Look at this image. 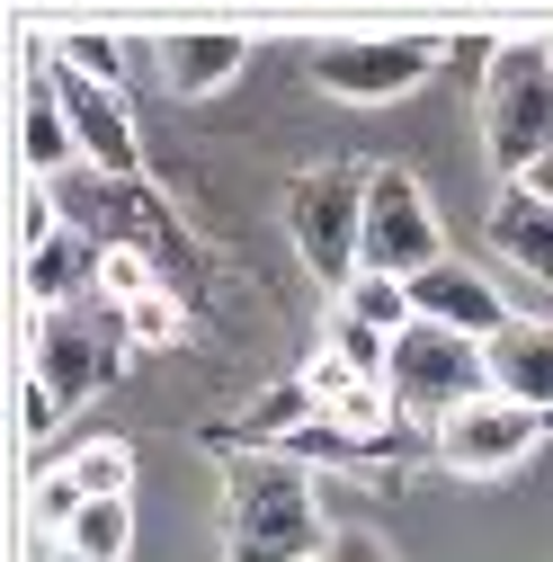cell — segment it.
Returning a JSON list of instances; mask_svg holds the SVG:
<instances>
[{
  "label": "cell",
  "instance_id": "cell-1",
  "mask_svg": "<svg viewBox=\"0 0 553 562\" xmlns=\"http://www.w3.org/2000/svg\"><path fill=\"white\" fill-rule=\"evenodd\" d=\"M330 518L295 456H233L224 464V562H321Z\"/></svg>",
  "mask_w": 553,
  "mask_h": 562
},
{
  "label": "cell",
  "instance_id": "cell-2",
  "mask_svg": "<svg viewBox=\"0 0 553 562\" xmlns=\"http://www.w3.org/2000/svg\"><path fill=\"white\" fill-rule=\"evenodd\" d=\"M482 153L509 188L553 161V45H492V63H482Z\"/></svg>",
  "mask_w": 553,
  "mask_h": 562
},
{
  "label": "cell",
  "instance_id": "cell-3",
  "mask_svg": "<svg viewBox=\"0 0 553 562\" xmlns=\"http://www.w3.org/2000/svg\"><path fill=\"white\" fill-rule=\"evenodd\" d=\"M366 188H375V161H321L295 179L286 196V233L304 250V268L321 277L330 295L358 286V241H366Z\"/></svg>",
  "mask_w": 553,
  "mask_h": 562
},
{
  "label": "cell",
  "instance_id": "cell-4",
  "mask_svg": "<svg viewBox=\"0 0 553 562\" xmlns=\"http://www.w3.org/2000/svg\"><path fill=\"white\" fill-rule=\"evenodd\" d=\"M125 322L116 313H99V295L90 304H63V313H36V339H27V384H45L63 411H72L81 393H99V384H116V367H125Z\"/></svg>",
  "mask_w": 553,
  "mask_h": 562
},
{
  "label": "cell",
  "instance_id": "cell-5",
  "mask_svg": "<svg viewBox=\"0 0 553 562\" xmlns=\"http://www.w3.org/2000/svg\"><path fill=\"white\" fill-rule=\"evenodd\" d=\"M384 393L402 402V419H429V429H438L447 411H464V402H482V393H492V375H482V339L410 322V330L393 339Z\"/></svg>",
  "mask_w": 553,
  "mask_h": 562
},
{
  "label": "cell",
  "instance_id": "cell-6",
  "mask_svg": "<svg viewBox=\"0 0 553 562\" xmlns=\"http://www.w3.org/2000/svg\"><path fill=\"white\" fill-rule=\"evenodd\" d=\"M447 259V233H438V205H429V188L410 179L402 161H384L375 170V188H366V241H358V268L366 277H429Z\"/></svg>",
  "mask_w": 553,
  "mask_h": 562
},
{
  "label": "cell",
  "instance_id": "cell-7",
  "mask_svg": "<svg viewBox=\"0 0 553 562\" xmlns=\"http://www.w3.org/2000/svg\"><path fill=\"white\" fill-rule=\"evenodd\" d=\"M544 438H553V411H527V402H500V393H482V402L447 411L438 429H429L438 464H447V473H473V482L518 473V464H527Z\"/></svg>",
  "mask_w": 553,
  "mask_h": 562
},
{
  "label": "cell",
  "instance_id": "cell-8",
  "mask_svg": "<svg viewBox=\"0 0 553 562\" xmlns=\"http://www.w3.org/2000/svg\"><path fill=\"white\" fill-rule=\"evenodd\" d=\"M438 72V45L429 36H339V45H313V90L349 99V108H384V99H410Z\"/></svg>",
  "mask_w": 553,
  "mask_h": 562
},
{
  "label": "cell",
  "instance_id": "cell-9",
  "mask_svg": "<svg viewBox=\"0 0 553 562\" xmlns=\"http://www.w3.org/2000/svg\"><path fill=\"white\" fill-rule=\"evenodd\" d=\"M36 72L54 81V99H63V116H72L90 170H108V179H144V144H134V116H125L116 90H99V81H81V72H63L54 54L36 63Z\"/></svg>",
  "mask_w": 553,
  "mask_h": 562
},
{
  "label": "cell",
  "instance_id": "cell-10",
  "mask_svg": "<svg viewBox=\"0 0 553 562\" xmlns=\"http://www.w3.org/2000/svg\"><path fill=\"white\" fill-rule=\"evenodd\" d=\"M410 313H420L429 330H464V339H492V330H509L500 286H492V277H482L473 259H438L429 277H410Z\"/></svg>",
  "mask_w": 553,
  "mask_h": 562
},
{
  "label": "cell",
  "instance_id": "cell-11",
  "mask_svg": "<svg viewBox=\"0 0 553 562\" xmlns=\"http://www.w3.org/2000/svg\"><path fill=\"white\" fill-rule=\"evenodd\" d=\"M482 375H492V393H500V402L553 411V322L509 313V330L482 339Z\"/></svg>",
  "mask_w": 553,
  "mask_h": 562
},
{
  "label": "cell",
  "instance_id": "cell-12",
  "mask_svg": "<svg viewBox=\"0 0 553 562\" xmlns=\"http://www.w3.org/2000/svg\"><path fill=\"white\" fill-rule=\"evenodd\" d=\"M482 241H492V259H509L518 277L553 286V196H535L527 179L492 196V215H482Z\"/></svg>",
  "mask_w": 553,
  "mask_h": 562
},
{
  "label": "cell",
  "instance_id": "cell-13",
  "mask_svg": "<svg viewBox=\"0 0 553 562\" xmlns=\"http://www.w3.org/2000/svg\"><path fill=\"white\" fill-rule=\"evenodd\" d=\"M99 295V241L63 224V241H45L27 259V304L36 313H63V304H90Z\"/></svg>",
  "mask_w": 553,
  "mask_h": 562
},
{
  "label": "cell",
  "instance_id": "cell-14",
  "mask_svg": "<svg viewBox=\"0 0 553 562\" xmlns=\"http://www.w3.org/2000/svg\"><path fill=\"white\" fill-rule=\"evenodd\" d=\"M19 144H27V179H63V170H81V134H72V116H63V99H54V81L36 72L27 81V125H19Z\"/></svg>",
  "mask_w": 553,
  "mask_h": 562
},
{
  "label": "cell",
  "instance_id": "cell-15",
  "mask_svg": "<svg viewBox=\"0 0 553 562\" xmlns=\"http://www.w3.org/2000/svg\"><path fill=\"white\" fill-rule=\"evenodd\" d=\"M241 63H250L241 36H170V45H161V81H170L179 99H205V90H224Z\"/></svg>",
  "mask_w": 553,
  "mask_h": 562
},
{
  "label": "cell",
  "instance_id": "cell-16",
  "mask_svg": "<svg viewBox=\"0 0 553 562\" xmlns=\"http://www.w3.org/2000/svg\"><path fill=\"white\" fill-rule=\"evenodd\" d=\"M63 473H72L81 501H125V491H134V447L125 438H90V447L63 456Z\"/></svg>",
  "mask_w": 553,
  "mask_h": 562
},
{
  "label": "cell",
  "instance_id": "cell-17",
  "mask_svg": "<svg viewBox=\"0 0 553 562\" xmlns=\"http://www.w3.org/2000/svg\"><path fill=\"white\" fill-rule=\"evenodd\" d=\"M339 313L366 322V330H384V339H402L410 322H420V313H410V286H402V277H366V268H358V286L339 295Z\"/></svg>",
  "mask_w": 553,
  "mask_h": 562
},
{
  "label": "cell",
  "instance_id": "cell-18",
  "mask_svg": "<svg viewBox=\"0 0 553 562\" xmlns=\"http://www.w3.org/2000/svg\"><path fill=\"white\" fill-rule=\"evenodd\" d=\"M72 553H90V562H125L134 553V501H90L81 518H72V536H63Z\"/></svg>",
  "mask_w": 553,
  "mask_h": 562
},
{
  "label": "cell",
  "instance_id": "cell-19",
  "mask_svg": "<svg viewBox=\"0 0 553 562\" xmlns=\"http://www.w3.org/2000/svg\"><path fill=\"white\" fill-rule=\"evenodd\" d=\"M321 348H330V358H349L366 384H384V367H393V339H384V330H366V322H349L339 304H330V330H321Z\"/></svg>",
  "mask_w": 553,
  "mask_h": 562
},
{
  "label": "cell",
  "instance_id": "cell-20",
  "mask_svg": "<svg viewBox=\"0 0 553 562\" xmlns=\"http://www.w3.org/2000/svg\"><path fill=\"white\" fill-rule=\"evenodd\" d=\"M116 322H125V339H134V348H170V339H188V304H179L170 286H161V295H144V304H125Z\"/></svg>",
  "mask_w": 553,
  "mask_h": 562
},
{
  "label": "cell",
  "instance_id": "cell-21",
  "mask_svg": "<svg viewBox=\"0 0 553 562\" xmlns=\"http://www.w3.org/2000/svg\"><path fill=\"white\" fill-rule=\"evenodd\" d=\"M54 63H63V72H81V81H99V90L125 81V45H116V36H63Z\"/></svg>",
  "mask_w": 553,
  "mask_h": 562
},
{
  "label": "cell",
  "instance_id": "cell-22",
  "mask_svg": "<svg viewBox=\"0 0 553 562\" xmlns=\"http://www.w3.org/2000/svg\"><path fill=\"white\" fill-rule=\"evenodd\" d=\"M45 241H63V196L45 179H27V196H19V259H36Z\"/></svg>",
  "mask_w": 553,
  "mask_h": 562
},
{
  "label": "cell",
  "instance_id": "cell-23",
  "mask_svg": "<svg viewBox=\"0 0 553 562\" xmlns=\"http://www.w3.org/2000/svg\"><path fill=\"white\" fill-rule=\"evenodd\" d=\"M54 419H63V402H54L45 384H27V393H19V429H27V447H45V438H54Z\"/></svg>",
  "mask_w": 553,
  "mask_h": 562
},
{
  "label": "cell",
  "instance_id": "cell-24",
  "mask_svg": "<svg viewBox=\"0 0 553 562\" xmlns=\"http://www.w3.org/2000/svg\"><path fill=\"white\" fill-rule=\"evenodd\" d=\"M321 562H384V553H375V544H330Z\"/></svg>",
  "mask_w": 553,
  "mask_h": 562
},
{
  "label": "cell",
  "instance_id": "cell-25",
  "mask_svg": "<svg viewBox=\"0 0 553 562\" xmlns=\"http://www.w3.org/2000/svg\"><path fill=\"white\" fill-rule=\"evenodd\" d=\"M36 562H90V553H72V544H45V553H36Z\"/></svg>",
  "mask_w": 553,
  "mask_h": 562
},
{
  "label": "cell",
  "instance_id": "cell-26",
  "mask_svg": "<svg viewBox=\"0 0 553 562\" xmlns=\"http://www.w3.org/2000/svg\"><path fill=\"white\" fill-rule=\"evenodd\" d=\"M527 188H535V196H553V161H544V170H535V179H527Z\"/></svg>",
  "mask_w": 553,
  "mask_h": 562
}]
</instances>
